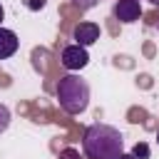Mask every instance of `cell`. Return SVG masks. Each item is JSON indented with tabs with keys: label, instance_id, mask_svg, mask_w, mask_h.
<instances>
[{
	"label": "cell",
	"instance_id": "2",
	"mask_svg": "<svg viewBox=\"0 0 159 159\" xmlns=\"http://www.w3.org/2000/svg\"><path fill=\"white\" fill-rule=\"evenodd\" d=\"M57 99L67 114H82L89 107V84L80 75H65L57 82Z\"/></svg>",
	"mask_w": 159,
	"mask_h": 159
},
{
	"label": "cell",
	"instance_id": "17",
	"mask_svg": "<svg viewBox=\"0 0 159 159\" xmlns=\"http://www.w3.org/2000/svg\"><path fill=\"white\" fill-rule=\"evenodd\" d=\"M137 2H139V0H137Z\"/></svg>",
	"mask_w": 159,
	"mask_h": 159
},
{
	"label": "cell",
	"instance_id": "10",
	"mask_svg": "<svg viewBox=\"0 0 159 159\" xmlns=\"http://www.w3.org/2000/svg\"><path fill=\"white\" fill-rule=\"evenodd\" d=\"M80 10H92L94 5H99V0H72Z\"/></svg>",
	"mask_w": 159,
	"mask_h": 159
},
{
	"label": "cell",
	"instance_id": "4",
	"mask_svg": "<svg viewBox=\"0 0 159 159\" xmlns=\"http://www.w3.org/2000/svg\"><path fill=\"white\" fill-rule=\"evenodd\" d=\"M112 12H114V17H117L119 22L129 25V22H134V20L142 17V5H139L137 0H117Z\"/></svg>",
	"mask_w": 159,
	"mask_h": 159
},
{
	"label": "cell",
	"instance_id": "16",
	"mask_svg": "<svg viewBox=\"0 0 159 159\" xmlns=\"http://www.w3.org/2000/svg\"><path fill=\"white\" fill-rule=\"evenodd\" d=\"M157 30H159V22H157Z\"/></svg>",
	"mask_w": 159,
	"mask_h": 159
},
{
	"label": "cell",
	"instance_id": "6",
	"mask_svg": "<svg viewBox=\"0 0 159 159\" xmlns=\"http://www.w3.org/2000/svg\"><path fill=\"white\" fill-rule=\"evenodd\" d=\"M17 47H20L17 35H15L12 30H7V27H0V60L12 57V55L17 52Z\"/></svg>",
	"mask_w": 159,
	"mask_h": 159
},
{
	"label": "cell",
	"instance_id": "1",
	"mask_svg": "<svg viewBox=\"0 0 159 159\" xmlns=\"http://www.w3.org/2000/svg\"><path fill=\"white\" fill-rule=\"evenodd\" d=\"M82 152L87 159H117L124 152V137L117 127L89 124L82 137Z\"/></svg>",
	"mask_w": 159,
	"mask_h": 159
},
{
	"label": "cell",
	"instance_id": "13",
	"mask_svg": "<svg viewBox=\"0 0 159 159\" xmlns=\"http://www.w3.org/2000/svg\"><path fill=\"white\" fill-rule=\"evenodd\" d=\"M2 17H5V10H2V5H0V22H2Z\"/></svg>",
	"mask_w": 159,
	"mask_h": 159
},
{
	"label": "cell",
	"instance_id": "5",
	"mask_svg": "<svg viewBox=\"0 0 159 159\" xmlns=\"http://www.w3.org/2000/svg\"><path fill=\"white\" fill-rule=\"evenodd\" d=\"M72 37H75V45L89 47L92 42L99 40V25H97V22H80V25H75Z\"/></svg>",
	"mask_w": 159,
	"mask_h": 159
},
{
	"label": "cell",
	"instance_id": "12",
	"mask_svg": "<svg viewBox=\"0 0 159 159\" xmlns=\"http://www.w3.org/2000/svg\"><path fill=\"white\" fill-rule=\"evenodd\" d=\"M117 159H134V157H132V154H127V152H122V154H119Z\"/></svg>",
	"mask_w": 159,
	"mask_h": 159
},
{
	"label": "cell",
	"instance_id": "15",
	"mask_svg": "<svg viewBox=\"0 0 159 159\" xmlns=\"http://www.w3.org/2000/svg\"><path fill=\"white\" fill-rule=\"evenodd\" d=\"M157 144H159V132H157Z\"/></svg>",
	"mask_w": 159,
	"mask_h": 159
},
{
	"label": "cell",
	"instance_id": "7",
	"mask_svg": "<svg viewBox=\"0 0 159 159\" xmlns=\"http://www.w3.org/2000/svg\"><path fill=\"white\" fill-rule=\"evenodd\" d=\"M129 154H132L134 159H149V144H147V142H137Z\"/></svg>",
	"mask_w": 159,
	"mask_h": 159
},
{
	"label": "cell",
	"instance_id": "8",
	"mask_svg": "<svg viewBox=\"0 0 159 159\" xmlns=\"http://www.w3.org/2000/svg\"><path fill=\"white\" fill-rule=\"evenodd\" d=\"M7 127H10V109H7L5 104H0V134H2Z\"/></svg>",
	"mask_w": 159,
	"mask_h": 159
},
{
	"label": "cell",
	"instance_id": "3",
	"mask_svg": "<svg viewBox=\"0 0 159 159\" xmlns=\"http://www.w3.org/2000/svg\"><path fill=\"white\" fill-rule=\"evenodd\" d=\"M60 62H62V67H67L70 72L87 67V62H89L87 47H80V45H67V47L62 50V55H60Z\"/></svg>",
	"mask_w": 159,
	"mask_h": 159
},
{
	"label": "cell",
	"instance_id": "9",
	"mask_svg": "<svg viewBox=\"0 0 159 159\" xmlns=\"http://www.w3.org/2000/svg\"><path fill=\"white\" fill-rule=\"evenodd\" d=\"M25 5H27V10L37 12V10H42V7L47 5V0H25Z\"/></svg>",
	"mask_w": 159,
	"mask_h": 159
},
{
	"label": "cell",
	"instance_id": "14",
	"mask_svg": "<svg viewBox=\"0 0 159 159\" xmlns=\"http://www.w3.org/2000/svg\"><path fill=\"white\" fill-rule=\"evenodd\" d=\"M149 2H152V5H159V0H149Z\"/></svg>",
	"mask_w": 159,
	"mask_h": 159
},
{
	"label": "cell",
	"instance_id": "11",
	"mask_svg": "<svg viewBox=\"0 0 159 159\" xmlns=\"http://www.w3.org/2000/svg\"><path fill=\"white\" fill-rule=\"evenodd\" d=\"M60 159H80V152L77 149H62L60 152Z\"/></svg>",
	"mask_w": 159,
	"mask_h": 159
}]
</instances>
